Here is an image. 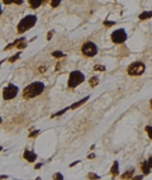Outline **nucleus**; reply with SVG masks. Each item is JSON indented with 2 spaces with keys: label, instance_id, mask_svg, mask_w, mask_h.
<instances>
[{
  "label": "nucleus",
  "instance_id": "obj_34",
  "mask_svg": "<svg viewBox=\"0 0 152 180\" xmlns=\"http://www.w3.org/2000/svg\"><path fill=\"white\" fill-rule=\"evenodd\" d=\"M42 1H47V0H42Z\"/></svg>",
  "mask_w": 152,
  "mask_h": 180
},
{
  "label": "nucleus",
  "instance_id": "obj_15",
  "mask_svg": "<svg viewBox=\"0 0 152 180\" xmlns=\"http://www.w3.org/2000/svg\"><path fill=\"white\" fill-rule=\"evenodd\" d=\"M52 56L56 57V59H61V57L65 56V53L61 52V51H55V52H52Z\"/></svg>",
  "mask_w": 152,
  "mask_h": 180
},
{
  "label": "nucleus",
  "instance_id": "obj_3",
  "mask_svg": "<svg viewBox=\"0 0 152 180\" xmlns=\"http://www.w3.org/2000/svg\"><path fill=\"white\" fill-rule=\"evenodd\" d=\"M85 80V76L84 74L80 72V71H72L71 74H70V78H69V88H76L77 85H80L82 81Z\"/></svg>",
  "mask_w": 152,
  "mask_h": 180
},
{
  "label": "nucleus",
  "instance_id": "obj_26",
  "mask_svg": "<svg viewBox=\"0 0 152 180\" xmlns=\"http://www.w3.org/2000/svg\"><path fill=\"white\" fill-rule=\"evenodd\" d=\"M52 34H53V33H52V31L48 32V34H47V40H48V41L51 40V38H52Z\"/></svg>",
  "mask_w": 152,
  "mask_h": 180
},
{
  "label": "nucleus",
  "instance_id": "obj_21",
  "mask_svg": "<svg viewBox=\"0 0 152 180\" xmlns=\"http://www.w3.org/2000/svg\"><path fill=\"white\" fill-rule=\"evenodd\" d=\"M67 109H69V108H65V109H62L61 112H58V113L52 114V118H55V117H57V115H61V114H63V113H66V112H67Z\"/></svg>",
  "mask_w": 152,
  "mask_h": 180
},
{
  "label": "nucleus",
  "instance_id": "obj_30",
  "mask_svg": "<svg viewBox=\"0 0 152 180\" xmlns=\"http://www.w3.org/2000/svg\"><path fill=\"white\" fill-rule=\"evenodd\" d=\"M1 13H3V10H1V5H0V15H1Z\"/></svg>",
  "mask_w": 152,
  "mask_h": 180
},
{
  "label": "nucleus",
  "instance_id": "obj_20",
  "mask_svg": "<svg viewBox=\"0 0 152 180\" xmlns=\"http://www.w3.org/2000/svg\"><path fill=\"white\" fill-rule=\"evenodd\" d=\"M94 70H95V71H104V70H105V67L100 66V65H95L94 66Z\"/></svg>",
  "mask_w": 152,
  "mask_h": 180
},
{
  "label": "nucleus",
  "instance_id": "obj_27",
  "mask_svg": "<svg viewBox=\"0 0 152 180\" xmlns=\"http://www.w3.org/2000/svg\"><path fill=\"white\" fill-rule=\"evenodd\" d=\"M89 178H91V179H98L99 176H98V175H94V174H89Z\"/></svg>",
  "mask_w": 152,
  "mask_h": 180
},
{
  "label": "nucleus",
  "instance_id": "obj_31",
  "mask_svg": "<svg viewBox=\"0 0 152 180\" xmlns=\"http://www.w3.org/2000/svg\"><path fill=\"white\" fill-rule=\"evenodd\" d=\"M1 122H3V121H1V118H0V124H1Z\"/></svg>",
  "mask_w": 152,
  "mask_h": 180
},
{
  "label": "nucleus",
  "instance_id": "obj_14",
  "mask_svg": "<svg viewBox=\"0 0 152 180\" xmlns=\"http://www.w3.org/2000/svg\"><path fill=\"white\" fill-rule=\"evenodd\" d=\"M89 82H90L91 88H95V86L98 85V82H99V80H98V78H95V76H94V78H91L90 80H89Z\"/></svg>",
  "mask_w": 152,
  "mask_h": 180
},
{
  "label": "nucleus",
  "instance_id": "obj_10",
  "mask_svg": "<svg viewBox=\"0 0 152 180\" xmlns=\"http://www.w3.org/2000/svg\"><path fill=\"white\" fill-rule=\"evenodd\" d=\"M150 165H148V162H142L141 164V170H142V172H143V174L145 175H148V174H150Z\"/></svg>",
  "mask_w": 152,
  "mask_h": 180
},
{
  "label": "nucleus",
  "instance_id": "obj_32",
  "mask_svg": "<svg viewBox=\"0 0 152 180\" xmlns=\"http://www.w3.org/2000/svg\"><path fill=\"white\" fill-rule=\"evenodd\" d=\"M1 150H3V147H1V146H0V151H1Z\"/></svg>",
  "mask_w": 152,
  "mask_h": 180
},
{
  "label": "nucleus",
  "instance_id": "obj_8",
  "mask_svg": "<svg viewBox=\"0 0 152 180\" xmlns=\"http://www.w3.org/2000/svg\"><path fill=\"white\" fill-rule=\"evenodd\" d=\"M36 157H37V155L34 152H32V151H27V150L24 151V159L27 160V161L34 162L36 161Z\"/></svg>",
  "mask_w": 152,
  "mask_h": 180
},
{
  "label": "nucleus",
  "instance_id": "obj_9",
  "mask_svg": "<svg viewBox=\"0 0 152 180\" xmlns=\"http://www.w3.org/2000/svg\"><path fill=\"white\" fill-rule=\"evenodd\" d=\"M42 0H28V4H29V6L32 9H37L39 8L41 5H42Z\"/></svg>",
  "mask_w": 152,
  "mask_h": 180
},
{
  "label": "nucleus",
  "instance_id": "obj_17",
  "mask_svg": "<svg viewBox=\"0 0 152 180\" xmlns=\"http://www.w3.org/2000/svg\"><path fill=\"white\" fill-rule=\"evenodd\" d=\"M60 3H61V0H51V6H52V8H56V6L60 5Z\"/></svg>",
  "mask_w": 152,
  "mask_h": 180
},
{
  "label": "nucleus",
  "instance_id": "obj_29",
  "mask_svg": "<svg viewBox=\"0 0 152 180\" xmlns=\"http://www.w3.org/2000/svg\"><path fill=\"white\" fill-rule=\"evenodd\" d=\"M37 133H38V131H36V132H32L29 134V137H34V136H37Z\"/></svg>",
  "mask_w": 152,
  "mask_h": 180
},
{
  "label": "nucleus",
  "instance_id": "obj_25",
  "mask_svg": "<svg viewBox=\"0 0 152 180\" xmlns=\"http://www.w3.org/2000/svg\"><path fill=\"white\" fill-rule=\"evenodd\" d=\"M3 3L6 4V5H9V4H12V3H13V0H3Z\"/></svg>",
  "mask_w": 152,
  "mask_h": 180
},
{
  "label": "nucleus",
  "instance_id": "obj_6",
  "mask_svg": "<svg viewBox=\"0 0 152 180\" xmlns=\"http://www.w3.org/2000/svg\"><path fill=\"white\" fill-rule=\"evenodd\" d=\"M18 86H15L14 84H9L6 88L3 90V98L5 100H10V99H14L15 96L18 95Z\"/></svg>",
  "mask_w": 152,
  "mask_h": 180
},
{
  "label": "nucleus",
  "instance_id": "obj_12",
  "mask_svg": "<svg viewBox=\"0 0 152 180\" xmlns=\"http://www.w3.org/2000/svg\"><path fill=\"white\" fill-rule=\"evenodd\" d=\"M119 172V166H118V162H114L112 169H110V174H112L113 176H115Z\"/></svg>",
  "mask_w": 152,
  "mask_h": 180
},
{
  "label": "nucleus",
  "instance_id": "obj_18",
  "mask_svg": "<svg viewBox=\"0 0 152 180\" xmlns=\"http://www.w3.org/2000/svg\"><path fill=\"white\" fill-rule=\"evenodd\" d=\"M132 174H133V170H129V171H126L124 175H122L123 179H127V178H132Z\"/></svg>",
  "mask_w": 152,
  "mask_h": 180
},
{
  "label": "nucleus",
  "instance_id": "obj_24",
  "mask_svg": "<svg viewBox=\"0 0 152 180\" xmlns=\"http://www.w3.org/2000/svg\"><path fill=\"white\" fill-rule=\"evenodd\" d=\"M23 1H24V0H13V3L17 4V5H22V4H23Z\"/></svg>",
  "mask_w": 152,
  "mask_h": 180
},
{
  "label": "nucleus",
  "instance_id": "obj_16",
  "mask_svg": "<svg viewBox=\"0 0 152 180\" xmlns=\"http://www.w3.org/2000/svg\"><path fill=\"white\" fill-rule=\"evenodd\" d=\"M19 56H20V52H18V53H15V55H13L12 57H9V62H15L18 59H19Z\"/></svg>",
  "mask_w": 152,
  "mask_h": 180
},
{
  "label": "nucleus",
  "instance_id": "obj_19",
  "mask_svg": "<svg viewBox=\"0 0 152 180\" xmlns=\"http://www.w3.org/2000/svg\"><path fill=\"white\" fill-rule=\"evenodd\" d=\"M146 132L148 133V137H150L151 140H152V127H151V126H147V127H146Z\"/></svg>",
  "mask_w": 152,
  "mask_h": 180
},
{
  "label": "nucleus",
  "instance_id": "obj_5",
  "mask_svg": "<svg viewBox=\"0 0 152 180\" xmlns=\"http://www.w3.org/2000/svg\"><path fill=\"white\" fill-rule=\"evenodd\" d=\"M81 52H82V55H85V56H88V57H93L98 53V47H96V44L93 42H85L81 47Z\"/></svg>",
  "mask_w": 152,
  "mask_h": 180
},
{
  "label": "nucleus",
  "instance_id": "obj_2",
  "mask_svg": "<svg viewBox=\"0 0 152 180\" xmlns=\"http://www.w3.org/2000/svg\"><path fill=\"white\" fill-rule=\"evenodd\" d=\"M37 22V17L36 15H25V17L19 22L17 31L18 33H25L27 31H29Z\"/></svg>",
  "mask_w": 152,
  "mask_h": 180
},
{
  "label": "nucleus",
  "instance_id": "obj_7",
  "mask_svg": "<svg viewBox=\"0 0 152 180\" xmlns=\"http://www.w3.org/2000/svg\"><path fill=\"white\" fill-rule=\"evenodd\" d=\"M126 40H127V33H126L124 29H117L115 32L112 33V41L114 43L120 44V43L124 42Z\"/></svg>",
  "mask_w": 152,
  "mask_h": 180
},
{
  "label": "nucleus",
  "instance_id": "obj_11",
  "mask_svg": "<svg viewBox=\"0 0 152 180\" xmlns=\"http://www.w3.org/2000/svg\"><path fill=\"white\" fill-rule=\"evenodd\" d=\"M152 18V12H143L139 14V19L141 20H146V19H150Z\"/></svg>",
  "mask_w": 152,
  "mask_h": 180
},
{
  "label": "nucleus",
  "instance_id": "obj_1",
  "mask_svg": "<svg viewBox=\"0 0 152 180\" xmlns=\"http://www.w3.org/2000/svg\"><path fill=\"white\" fill-rule=\"evenodd\" d=\"M44 90V84L41 81H36V82H32L24 88L23 90V98L24 99H32L34 96H38L39 94H42Z\"/></svg>",
  "mask_w": 152,
  "mask_h": 180
},
{
  "label": "nucleus",
  "instance_id": "obj_33",
  "mask_svg": "<svg viewBox=\"0 0 152 180\" xmlns=\"http://www.w3.org/2000/svg\"><path fill=\"white\" fill-rule=\"evenodd\" d=\"M151 108H152V100H151Z\"/></svg>",
  "mask_w": 152,
  "mask_h": 180
},
{
  "label": "nucleus",
  "instance_id": "obj_23",
  "mask_svg": "<svg viewBox=\"0 0 152 180\" xmlns=\"http://www.w3.org/2000/svg\"><path fill=\"white\" fill-rule=\"evenodd\" d=\"M53 179H58V180H62L63 179V176L60 174V172H57V174H55L53 175Z\"/></svg>",
  "mask_w": 152,
  "mask_h": 180
},
{
  "label": "nucleus",
  "instance_id": "obj_4",
  "mask_svg": "<svg viewBox=\"0 0 152 180\" xmlns=\"http://www.w3.org/2000/svg\"><path fill=\"white\" fill-rule=\"evenodd\" d=\"M145 69H146V66L143 62H133L132 65L128 67L127 71H128V74L131 76H139L145 72Z\"/></svg>",
  "mask_w": 152,
  "mask_h": 180
},
{
  "label": "nucleus",
  "instance_id": "obj_13",
  "mask_svg": "<svg viewBox=\"0 0 152 180\" xmlns=\"http://www.w3.org/2000/svg\"><path fill=\"white\" fill-rule=\"evenodd\" d=\"M88 99H89V96H86V98H84V99H81L80 102L75 103V104H72V105H71V109H76V108H79L80 105L84 104V103H86V102H88Z\"/></svg>",
  "mask_w": 152,
  "mask_h": 180
},
{
  "label": "nucleus",
  "instance_id": "obj_28",
  "mask_svg": "<svg viewBox=\"0 0 152 180\" xmlns=\"http://www.w3.org/2000/svg\"><path fill=\"white\" fill-rule=\"evenodd\" d=\"M147 162H148V165H150V168H152V156L150 157V159H148Z\"/></svg>",
  "mask_w": 152,
  "mask_h": 180
},
{
  "label": "nucleus",
  "instance_id": "obj_22",
  "mask_svg": "<svg viewBox=\"0 0 152 180\" xmlns=\"http://www.w3.org/2000/svg\"><path fill=\"white\" fill-rule=\"evenodd\" d=\"M115 24V22H112V20H105L104 22V25L105 27H112V25H114Z\"/></svg>",
  "mask_w": 152,
  "mask_h": 180
}]
</instances>
